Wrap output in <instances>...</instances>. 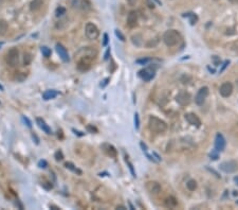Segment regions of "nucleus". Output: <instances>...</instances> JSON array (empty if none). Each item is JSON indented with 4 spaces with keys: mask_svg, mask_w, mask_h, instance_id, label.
Masks as SVG:
<instances>
[{
    "mask_svg": "<svg viewBox=\"0 0 238 210\" xmlns=\"http://www.w3.org/2000/svg\"><path fill=\"white\" fill-rule=\"evenodd\" d=\"M219 92L221 95V97L223 98H229L233 92V85L230 82H226L220 86Z\"/></svg>",
    "mask_w": 238,
    "mask_h": 210,
    "instance_id": "obj_11",
    "label": "nucleus"
},
{
    "mask_svg": "<svg viewBox=\"0 0 238 210\" xmlns=\"http://www.w3.org/2000/svg\"><path fill=\"white\" fill-rule=\"evenodd\" d=\"M212 60H213V62H214V64L216 65V66H218V65L220 64V59L219 57H217L216 55H214V56L212 57Z\"/></svg>",
    "mask_w": 238,
    "mask_h": 210,
    "instance_id": "obj_36",
    "label": "nucleus"
},
{
    "mask_svg": "<svg viewBox=\"0 0 238 210\" xmlns=\"http://www.w3.org/2000/svg\"><path fill=\"white\" fill-rule=\"evenodd\" d=\"M150 61H152V59H148V57H146V59H140V60H137V61H135V63L139 64V65H146L147 63H149Z\"/></svg>",
    "mask_w": 238,
    "mask_h": 210,
    "instance_id": "obj_29",
    "label": "nucleus"
},
{
    "mask_svg": "<svg viewBox=\"0 0 238 210\" xmlns=\"http://www.w3.org/2000/svg\"><path fill=\"white\" fill-rule=\"evenodd\" d=\"M126 162H127V165H128V168H129V170H130V172H131V174H132V176L133 177H135V170H133V166H132V164L129 161V160L126 158Z\"/></svg>",
    "mask_w": 238,
    "mask_h": 210,
    "instance_id": "obj_30",
    "label": "nucleus"
},
{
    "mask_svg": "<svg viewBox=\"0 0 238 210\" xmlns=\"http://www.w3.org/2000/svg\"><path fill=\"white\" fill-rule=\"evenodd\" d=\"M135 126L137 129L140 127V119H139V114L138 113L135 114Z\"/></svg>",
    "mask_w": 238,
    "mask_h": 210,
    "instance_id": "obj_31",
    "label": "nucleus"
},
{
    "mask_svg": "<svg viewBox=\"0 0 238 210\" xmlns=\"http://www.w3.org/2000/svg\"><path fill=\"white\" fill-rule=\"evenodd\" d=\"M41 5H43V0H33L30 4V9L31 11H37L41 8Z\"/></svg>",
    "mask_w": 238,
    "mask_h": 210,
    "instance_id": "obj_21",
    "label": "nucleus"
},
{
    "mask_svg": "<svg viewBox=\"0 0 238 210\" xmlns=\"http://www.w3.org/2000/svg\"><path fill=\"white\" fill-rule=\"evenodd\" d=\"M127 2H128V4H129V5L133 6V5H135V3L138 2V0H127Z\"/></svg>",
    "mask_w": 238,
    "mask_h": 210,
    "instance_id": "obj_39",
    "label": "nucleus"
},
{
    "mask_svg": "<svg viewBox=\"0 0 238 210\" xmlns=\"http://www.w3.org/2000/svg\"><path fill=\"white\" fill-rule=\"evenodd\" d=\"M191 101H192V96L186 90H180L176 96V102L181 106H186L191 103Z\"/></svg>",
    "mask_w": 238,
    "mask_h": 210,
    "instance_id": "obj_6",
    "label": "nucleus"
},
{
    "mask_svg": "<svg viewBox=\"0 0 238 210\" xmlns=\"http://www.w3.org/2000/svg\"><path fill=\"white\" fill-rule=\"evenodd\" d=\"M208 92H210V90H208V87H206V86L201 87V88L198 90L197 95H196V97H195L196 104H197V105H202V104H203L204 101H205V99L208 98Z\"/></svg>",
    "mask_w": 238,
    "mask_h": 210,
    "instance_id": "obj_8",
    "label": "nucleus"
},
{
    "mask_svg": "<svg viewBox=\"0 0 238 210\" xmlns=\"http://www.w3.org/2000/svg\"><path fill=\"white\" fill-rule=\"evenodd\" d=\"M50 208H53V210H59L61 209L59 207H56V206H50Z\"/></svg>",
    "mask_w": 238,
    "mask_h": 210,
    "instance_id": "obj_45",
    "label": "nucleus"
},
{
    "mask_svg": "<svg viewBox=\"0 0 238 210\" xmlns=\"http://www.w3.org/2000/svg\"><path fill=\"white\" fill-rule=\"evenodd\" d=\"M107 44H108V34H104V41H103V46L104 47H106L107 46Z\"/></svg>",
    "mask_w": 238,
    "mask_h": 210,
    "instance_id": "obj_38",
    "label": "nucleus"
},
{
    "mask_svg": "<svg viewBox=\"0 0 238 210\" xmlns=\"http://www.w3.org/2000/svg\"><path fill=\"white\" fill-rule=\"evenodd\" d=\"M40 51H41V53H43L44 56H46V57H49V56L51 55V49L48 48V47H46V46L41 47Z\"/></svg>",
    "mask_w": 238,
    "mask_h": 210,
    "instance_id": "obj_26",
    "label": "nucleus"
},
{
    "mask_svg": "<svg viewBox=\"0 0 238 210\" xmlns=\"http://www.w3.org/2000/svg\"><path fill=\"white\" fill-rule=\"evenodd\" d=\"M36 123H37V125H38L41 129H43L44 133L49 134V135H50V134H52V131H51L50 126H49L48 124L44 122V119H41V118H37V119H36Z\"/></svg>",
    "mask_w": 238,
    "mask_h": 210,
    "instance_id": "obj_17",
    "label": "nucleus"
},
{
    "mask_svg": "<svg viewBox=\"0 0 238 210\" xmlns=\"http://www.w3.org/2000/svg\"><path fill=\"white\" fill-rule=\"evenodd\" d=\"M158 42H159V39H158V37L157 38H155V39H152V41H149L146 44V47L147 48H152V47H155V46H157L158 45Z\"/></svg>",
    "mask_w": 238,
    "mask_h": 210,
    "instance_id": "obj_28",
    "label": "nucleus"
},
{
    "mask_svg": "<svg viewBox=\"0 0 238 210\" xmlns=\"http://www.w3.org/2000/svg\"><path fill=\"white\" fill-rule=\"evenodd\" d=\"M115 35H117V37H119L120 39H121L122 42H124L125 41V37H124V35L122 34L121 33V31H119V30H115Z\"/></svg>",
    "mask_w": 238,
    "mask_h": 210,
    "instance_id": "obj_33",
    "label": "nucleus"
},
{
    "mask_svg": "<svg viewBox=\"0 0 238 210\" xmlns=\"http://www.w3.org/2000/svg\"><path fill=\"white\" fill-rule=\"evenodd\" d=\"M85 33H86L87 38L90 39V41H94V39H96L100 35L99 29H97V27L95 26L94 24H92V22H88V24H86Z\"/></svg>",
    "mask_w": 238,
    "mask_h": 210,
    "instance_id": "obj_5",
    "label": "nucleus"
},
{
    "mask_svg": "<svg viewBox=\"0 0 238 210\" xmlns=\"http://www.w3.org/2000/svg\"><path fill=\"white\" fill-rule=\"evenodd\" d=\"M32 62V55L30 53H24L23 55V65L26 66V65H30V63Z\"/></svg>",
    "mask_w": 238,
    "mask_h": 210,
    "instance_id": "obj_24",
    "label": "nucleus"
},
{
    "mask_svg": "<svg viewBox=\"0 0 238 210\" xmlns=\"http://www.w3.org/2000/svg\"><path fill=\"white\" fill-rule=\"evenodd\" d=\"M3 89H4V88H3V86H2V85L0 84V90H1V91H3Z\"/></svg>",
    "mask_w": 238,
    "mask_h": 210,
    "instance_id": "obj_50",
    "label": "nucleus"
},
{
    "mask_svg": "<svg viewBox=\"0 0 238 210\" xmlns=\"http://www.w3.org/2000/svg\"><path fill=\"white\" fill-rule=\"evenodd\" d=\"M178 205V202L173 196H170L165 200V206L168 207V208H175L176 206Z\"/></svg>",
    "mask_w": 238,
    "mask_h": 210,
    "instance_id": "obj_19",
    "label": "nucleus"
},
{
    "mask_svg": "<svg viewBox=\"0 0 238 210\" xmlns=\"http://www.w3.org/2000/svg\"><path fill=\"white\" fill-rule=\"evenodd\" d=\"M6 31H8V24L2 19H0V35H4Z\"/></svg>",
    "mask_w": 238,
    "mask_h": 210,
    "instance_id": "obj_23",
    "label": "nucleus"
},
{
    "mask_svg": "<svg viewBox=\"0 0 238 210\" xmlns=\"http://www.w3.org/2000/svg\"><path fill=\"white\" fill-rule=\"evenodd\" d=\"M6 64L10 67H16L19 63V52L16 48H12L6 53Z\"/></svg>",
    "mask_w": 238,
    "mask_h": 210,
    "instance_id": "obj_4",
    "label": "nucleus"
},
{
    "mask_svg": "<svg viewBox=\"0 0 238 210\" xmlns=\"http://www.w3.org/2000/svg\"><path fill=\"white\" fill-rule=\"evenodd\" d=\"M127 24L129 28H135L138 26V13L135 11H130L127 16Z\"/></svg>",
    "mask_w": 238,
    "mask_h": 210,
    "instance_id": "obj_14",
    "label": "nucleus"
},
{
    "mask_svg": "<svg viewBox=\"0 0 238 210\" xmlns=\"http://www.w3.org/2000/svg\"><path fill=\"white\" fill-rule=\"evenodd\" d=\"M156 71L155 69H152V67H147V68H144L142 70L139 71V77L142 80H144L145 82H148L150 80H152L155 78Z\"/></svg>",
    "mask_w": 238,
    "mask_h": 210,
    "instance_id": "obj_9",
    "label": "nucleus"
},
{
    "mask_svg": "<svg viewBox=\"0 0 238 210\" xmlns=\"http://www.w3.org/2000/svg\"><path fill=\"white\" fill-rule=\"evenodd\" d=\"M220 170L226 173H234L238 170V162L236 160H228L220 164Z\"/></svg>",
    "mask_w": 238,
    "mask_h": 210,
    "instance_id": "obj_7",
    "label": "nucleus"
},
{
    "mask_svg": "<svg viewBox=\"0 0 238 210\" xmlns=\"http://www.w3.org/2000/svg\"><path fill=\"white\" fill-rule=\"evenodd\" d=\"M230 2H232V3H238V0H229Z\"/></svg>",
    "mask_w": 238,
    "mask_h": 210,
    "instance_id": "obj_47",
    "label": "nucleus"
},
{
    "mask_svg": "<svg viewBox=\"0 0 238 210\" xmlns=\"http://www.w3.org/2000/svg\"><path fill=\"white\" fill-rule=\"evenodd\" d=\"M147 4H148V6H149L150 9H153V8H155V3H153V2L152 3V2H150V0H147Z\"/></svg>",
    "mask_w": 238,
    "mask_h": 210,
    "instance_id": "obj_42",
    "label": "nucleus"
},
{
    "mask_svg": "<svg viewBox=\"0 0 238 210\" xmlns=\"http://www.w3.org/2000/svg\"><path fill=\"white\" fill-rule=\"evenodd\" d=\"M224 147H226V139L221 134L217 133L215 137V150L217 152H221L224 150Z\"/></svg>",
    "mask_w": 238,
    "mask_h": 210,
    "instance_id": "obj_13",
    "label": "nucleus"
},
{
    "mask_svg": "<svg viewBox=\"0 0 238 210\" xmlns=\"http://www.w3.org/2000/svg\"><path fill=\"white\" fill-rule=\"evenodd\" d=\"M73 132H74L75 134H77V135H79V136H83V134H81V132H79V131H75V129H72Z\"/></svg>",
    "mask_w": 238,
    "mask_h": 210,
    "instance_id": "obj_44",
    "label": "nucleus"
},
{
    "mask_svg": "<svg viewBox=\"0 0 238 210\" xmlns=\"http://www.w3.org/2000/svg\"><path fill=\"white\" fill-rule=\"evenodd\" d=\"M186 187L190 191H195L197 189V182L195 179H190L186 183Z\"/></svg>",
    "mask_w": 238,
    "mask_h": 210,
    "instance_id": "obj_22",
    "label": "nucleus"
},
{
    "mask_svg": "<svg viewBox=\"0 0 238 210\" xmlns=\"http://www.w3.org/2000/svg\"><path fill=\"white\" fill-rule=\"evenodd\" d=\"M181 41V34L177 30H167L163 35V42L166 46L173 47Z\"/></svg>",
    "mask_w": 238,
    "mask_h": 210,
    "instance_id": "obj_2",
    "label": "nucleus"
},
{
    "mask_svg": "<svg viewBox=\"0 0 238 210\" xmlns=\"http://www.w3.org/2000/svg\"><path fill=\"white\" fill-rule=\"evenodd\" d=\"M214 1H218V0H214Z\"/></svg>",
    "mask_w": 238,
    "mask_h": 210,
    "instance_id": "obj_51",
    "label": "nucleus"
},
{
    "mask_svg": "<svg viewBox=\"0 0 238 210\" xmlns=\"http://www.w3.org/2000/svg\"><path fill=\"white\" fill-rule=\"evenodd\" d=\"M38 167H39V168H46V167H47V161H46V160H40V161L38 162Z\"/></svg>",
    "mask_w": 238,
    "mask_h": 210,
    "instance_id": "obj_37",
    "label": "nucleus"
},
{
    "mask_svg": "<svg viewBox=\"0 0 238 210\" xmlns=\"http://www.w3.org/2000/svg\"><path fill=\"white\" fill-rule=\"evenodd\" d=\"M210 156H211V157H212L214 160H216L217 158H218V155H217L216 153H211V154H210Z\"/></svg>",
    "mask_w": 238,
    "mask_h": 210,
    "instance_id": "obj_41",
    "label": "nucleus"
},
{
    "mask_svg": "<svg viewBox=\"0 0 238 210\" xmlns=\"http://www.w3.org/2000/svg\"><path fill=\"white\" fill-rule=\"evenodd\" d=\"M208 70H210V71H211V72H215V70H214V69L210 68V67H208Z\"/></svg>",
    "mask_w": 238,
    "mask_h": 210,
    "instance_id": "obj_49",
    "label": "nucleus"
},
{
    "mask_svg": "<svg viewBox=\"0 0 238 210\" xmlns=\"http://www.w3.org/2000/svg\"><path fill=\"white\" fill-rule=\"evenodd\" d=\"M229 64H230V61H226V62H224V63L222 64V67H221V68H220V71H219V72H220V73H222V72H223V71H224V69H226V67L229 66Z\"/></svg>",
    "mask_w": 238,
    "mask_h": 210,
    "instance_id": "obj_35",
    "label": "nucleus"
},
{
    "mask_svg": "<svg viewBox=\"0 0 238 210\" xmlns=\"http://www.w3.org/2000/svg\"><path fill=\"white\" fill-rule=\"evenodd\" d=\"M184 117H185V120L191 124V125L196 126V127H200V126H201V120L199 119V117H198L196 114H194V113H187V114H185V116H184Z\"/></svg>",
    "mask_w": 238,
    "mask_h": 210,
    "instance_id": "obj_12",
    "label": "nucleus"
},
{
    "mask_svg": "<svg viewBox=\"0 0 238 210\" xmlns=\"http://www.w3.org/2000/svg\"><path fill=\"white\" fill-rule=\"evenodd\" d=\"M234 182L238 185V176H236V177H234Z\"/></svg>",
    "mask_w": 238,
    "mask_h": 210,
    "instance_id": "obj_48",
    "label": "nucleus"
},
{
    "mask_svg": "<svg viewBox=\"0 0 238 210\" xmlns=\"http://www.w3.org/2000/svg\"><path fill=\"white\" fill-rule=\"evenodd\" d=\"M56 51L58 53V55L61 56V59L63 60L64 62H68L69 61V54L68 51L63 45L61 44H56Z\"/></svg>",
    "mask_w": 238,
    "mask_h": 210,
    "instance_id": "obj_15",
    "label": "nucleus"
},
{
    "mask_svg": "<svg viewBox=\"0 0 238 210\" xmlns=\"http://www.w3.org/2000/svg\"><path fill=\"white\" fill-rule=\"evenodd\" d=\"M184 16L190 17V21H191V24H195L196 22H197V20H198V17L196 16L194 13H187V14L184 15Z\"/></svg>",
    "mask_w": 238,
    "mask_h": 210,
    "instance_id": "obj_27",
    "label": "nucleus"
},
{
    "mask_svg": "<svg viewBox=\"0 0 238 210\" xmlns=\"http://www.w3.org/2000/svg\"><path fill=\"white\" fill-rule=\"evenodd\" d=\"M236 203H237V204H238V201H237V202H236Z\"/></svg>",
    "mask_w": 238,
    "mask_h": 210,
    "instance_id": "obj_52",
    "label": "nucleus"
},
{
    "mask_svg": "<svg viewBox=\"0 0 238 210\" xmlns=\"http://www.w3.org/2000/svg\"><path fill=\"white\" fill-rule=\"evenodd\" d=\"M63 158H64V156L61 151H57L56 153H55V159L56 160H63Z\"/></svg>",
    "mask_w": 238,
    "mask_h": 210,
    "instance_id": "obj_32",
    "label": "nucleus"
},
{
    "mask_svg": "<svg viewBox=\"0 0 238 210\" xmlns=\"http://www.w3.org/2000/svg\"><path fill=\"white\" fill-rule=\"evenodd\" d=\"M57 91L56 90H53V89H49V90H46L43 93V98L44 100H51V99H54L55 97L57 96Z\"/></svg>",
    "mask_w": 238,
    "mask_h": 210,
    "instance_id": "obj_18",
    "label": "nucleus"
},
{
    "mask_svg": "<svg viewBox=\"0 0 238 210\" xmlns=\"http://www.w3.org/2000/svg\"><path fill=\"white\" fill-rule=\"evenodd\" d=\"M103 150L105 151V153L107 154V155L110 156V157H117V150H115V147L113 146H111V144H108V143L103 144Z\"/></svg>",
    "mask_w": 238,
    "mask_h": 210,
    "instance_id": "obj_16",
    "label": "nucleus"
},
{
    "mask_svg": "<svg viewBox=\"0 0 238 210\" xmlns=\"http://www.w3.org/2000/svg\"><path fill=\"white\" fill-rule=\"evenodd\" d=\"M148 127L153 133L162 134L167 129V124L163 120L159 119L155 116H150L149 119H148Z\"/></svg>",
    "mask_w": 238,
    "mask_h": 210,
    "instance_id": "obj_1",
    "label": "nucleus"
},
{
    "mask_svg": "<svg viewBox=\"0 0 238 210\" xmlns=\"http://www.w3.org/2000/svg\"><path fill=\"white\" fill-rule=\"evenodd\" d=\"M108 81H109V79H105V80H104V83H103V84H101V85H102V87H104V86H105V85H107Z\"/></svg>",
    "mask_w": 238,
    "mask_h": 210,
    "instance_id": "obj_43",
    "label": "nucleus"
},
{
    "mask_svg": "<svg viewBox=\"0 0 238 210\" xmlns=\"http://www.w3.org/2000/svg\"><path fill=\"white\" fill-rule=\"evenodd\" d=\"M109 53H110V49H107L105 53V56H104V60H108L109 59Z\"/></svg>",
    "mask_w": 238,
    "mask_h": 210,
    "instance_id": "obj_40",
    "label": "nucleus"
},
{
    "mask_svg": "<svg viewBox=\"0 0 238 210\" xmlns=\"http://www.w3.org/2000/svg\"><path fill=\"white\" fill-rule=\"evenodd\" d=\"M22 120H23V122L26 124V126H28V127H32V123H31V121L26 117V116H22Z\"/></svg>",
    "mask_w": 238,
    "mask_h": 210,
    "instance_id": "obj_34",
    "label": "nucleus"
},
{
    "mask_svg": "<svg viewBox=\"0 0 238 210\" xmlns=\"http://www.w3.org/2000/svg\"><path fill=\"white\" fill-rule=\"evenodd\" d=\"M145 188L148 193L152 195H157L161 192V186L157 182H147L145 185Z\"/></svg>",
    "mask_w": 238,
    "mask_h": 210,
    "instance_id": "obj_10",
    "label": "nucleus"
},
{
    "mask_svg": "<svg viewBox=\"0 0 238 210\" xmlns=\"http://www.w3.org/2000/svg\"><path fill=\"white\" fill-rule=\"evenodd\" d=\"M65 167H66L67 169L70 170V171H72V172H74V173H76L77 175H82V174H83L82 170H79V168H76V167H75L74 165L72 164V162H66Z\"/></svg>",
    "mask_w": 238,
    "mask_h": 210,
    "instance_id": "obj_20",
    "label": "nucleus"
},
{
    "mask_svg": "<svg viewBox=\"0 0 238 210\" xmlns=\"http://www.w3.org/2000/svg\"><path fill=\"white\" fill-rule=\"evenodd\" d=\"M95 59V55H93L92 53L89 54H85L79 59V61L77 62V69L79 71H87L88 69H90L91 65H92V61Z\"/></svg>",
    "mask_w": 238,
    "mask_h": 210,
    "instance_id": "obj_3",
    "label": "nucleus"
},
{
    "mask_svg": "<svg viewBox=\"0 0 238 210\" xmlns=\"http://www.w3.org/2000/svg\"><path fill=\"white\" fill-rule=\"evenodd\" d=\"M117 209H121V210H124V209H126V208H125V207H124V206H117Z\"/></svg>",
    "mask_w": 238,
    "mask_h": 210,
    "instance_id": "obj_46",
    "label": "nucleus"
},
{
    "mask_svg": "<svg viewBox=\"0 0 238 210\" xmlns=\"http://www.w3.org/2000/svg\"><path fill=\"white\" fill-rule=\"evenodd\" d=\"M64 14H66V9L64 6H58V8L55 10V15L56 17H61L63 16Z\"/></svg>",
    "mask_w": 238,
    "mask_h": 210,
    "instance_id": "obj_25",
    "label": "nucleus"
}]
</instances>
